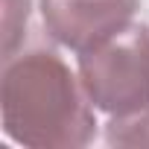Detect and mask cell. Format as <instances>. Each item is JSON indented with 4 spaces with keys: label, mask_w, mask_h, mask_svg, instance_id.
<instances>
[{
    "label": "cell",
    "mask_w": 149,
    "mask_h": 149,
    "mask_svg": "<svg viewBox=\"0 0 149 149\" xmlns=\"http://www.w3.org/2000/svg\"><path fill=\"white\" fill-rule=\"evenodd\" d=\"M29 21V0H3V58L15 56Z\"/></svg>",
    "instance_id": "obj_5"
},
{
    "label": "cell",
    "mask_w": 149,
    "mask_h": 149,
    "mask_svg": "<svg viewBox=\"0 0 149 149\" xmlns=\"http://www.w3.org/2000/svg\"><path fill=\"white\" fill-rule=\"evenodd\" d=\"M137 0H41L47 32L67 50L88 53L132 26Z\"/></svg>",
    "instance_id": "obj_3"
},
{
    "label": "cell",
    "mask_w": 149,
    "mask_h": 149,
    "mask_svg": "<svg viewBox=\"0 0 149 149\" xmlns=\"http://www.w3.org/2000/svg\"><path fill=\"white\" fill-rule=\"evenodd\" d=\"M82 82L47 50L6 58L0 82L3 132L32 149H76L94 140V114Z\"/></svg>",
    "instance_id": "obj_1"
},
{
    "label": "cell",
    "mask_w": 149,
    "mask_h": 149,
    "mask_svg": "<svg viewBox=\"0 0 149 149\" xmlns=\"http://www.w3.org/2000/svg\"><path fill=\"white\" fill-rule=\"evenodd\" d=\"M105 140L111 146H149V105L132 114H114Z\"/></svg>",
    "instance_id": "obj_4"
},
{
    "label": "cell",
    "mask_w": 149,
    "mask_h": 149,
    "mask_svg": "<svg viewBox=\"0 0 149 149\" xmlns=\"http://www.w3.org/2000/svg\"><path fill=\"white\" fill-rule=\"evenodd\" d=\"M79 82L94 108L132 114L149 105V32L129 26L111 41L79 53Z\"/></svg>",
    "instance_id": "obj_2"
}]
</instances>
